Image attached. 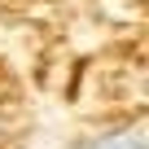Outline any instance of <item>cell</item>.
Returning <instances> with one entry per match:
<instances>
[{"instance_id":"6da1fadb","label":"cell","mask_w":149,"mask_h":149,"mask_svg":"<svg viewBox=\"0 0 149 149\" xmlns=\"http://www.w3.org/2000/svg\"><path fill=\"white\" fill-rule=\"evenodd\" d=\"M88 149H145V127H123V132H105V136L88 140Z\"/></svg>"}]
</instances>
